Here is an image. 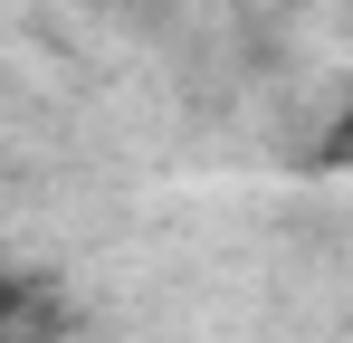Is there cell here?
<instances>
[{"label": "cell", "mask_w": 353, "mask_h": 343, "mask_svg": "<svg viewBox=\"0 0 353 343\" xmlns=\"http://www.w3.org/2000/svg\"><path fill=\"white\" fill-rule=\"evenodd\" d=\"M19 305H29V286H19V277H10V267H0V324H10Z\"/></svg>", "instance_id": "obj_1"}]
</instances>
